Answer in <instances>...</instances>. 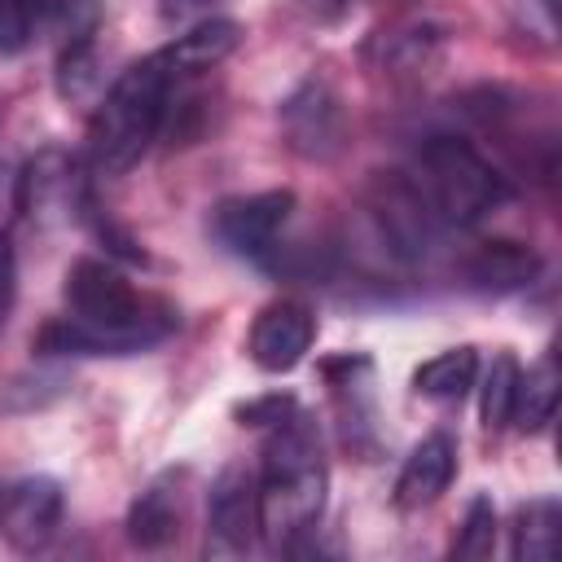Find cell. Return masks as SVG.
Instances as JSON below:
<instances>
[{"label": "cell", "mask_w": 562, "mask_h": 562, "mask_svg": "<svg viewBox=\"0 0 562 562\" xmlns=\"http://www.w3.org/2000/svg\"><path fill=\"white\" fill-rule=\"evenodd\" d=\"M66 316L35 338L40 356H136L158 347L176 325V307L140 294L110 259H75L66 268Z\"/></svg>", "instance_id": "1"}, {"label": "cell", "mask_w": 562, "mask_h": 562, "mask_svg": "<svg viewBox=\"0 0 562 562\" xmlns=\"http://www.w3.org/2000/svg\"><path fill=\"white\" fill-rule=\"evenodd\" d=\"M325 461L321 435L303 413H285L263 448V465L255 479L259 501V536L272 549H290L307 536L325 514Z\"/></svg>", "instance_id": "2"}, {"label": "cell", "mask_w": 562, "mask_h": 562, "mask_svg": "<svg viewBox=\"0 0 562 562\" xmlns=\"http://www.w3.org/2000/svg\"><path fill=\"white\" fill-rule=\"evenodd\" d=\"M171 66L162 61V53L140 57L136 66H127L114 88L105 92V101L92 114L88 127V154L92 167L105 176L127 171L145 145L154 140V132L162 127V110H167V92H171Z\"/></svg>", "instance_id": "3"}, {"label": "cell", "mask_w": 562, "mask_h": 562, "mask_svg": "<svg viewBox=\"0 0 562 562\" xmlns=\"http://www.w3.org/2000/svg\"><path fill=\"white\" fill-rule=\"evenodd\" d=\"M413 184L422 189L439 224H457V228L487 220L509 198L505 176L461 136H426V145L417 149Z\"/></svg>", "instance_id": "4"}, {"label": "cell", "mask_w": 562, "mask_h": 562, "mask_svg": "<svg viewBox=\"0 0 562 562\" xmlns=\"http://www.w3.org/2000/svg\"><path fill=\"white\" fill-rule=\"evenodd\" d=\"M373 220H378V233L391 241V250L408 263L426 259L435 246H439V215L430 211V202L422 198V189L413 184V176H378L373 184Z\"/></svg>", "instance_id": "5"}, {"label": "cell", "mask_w": 562, "mask_h": 562, "mask_svg": "<svg viewBox=\"0 0 562 562\" xmlns=\"http://www.w3.org/2000/svg\"><path fill=\"white\" fill-rule=\"evenodd\" d=\"M290 211H294L290 189H263V193H250V198H228L211 211V237L228 255L263 259L277 246Z\"/></svg>", "instance_id": "6"}, {"label": "cell", "mask_w": 562, "mask_h": 562, "mask_svg": "<svg viewBox=\"0 0 562 562\" xmlns=\"http://www.w3.org/2000/svg\"><path fill=\"white\" fill-rule=\"evenodd\" d=\"M281 127H285V145L307 158V162H329L342 154L347 145V114L342 101L334 97L329 83L307 79L299 92L285 97L281 105Z\"/></svg>", "instance_id": "7"}, {"label": "cell", "mask_w": 562, "mask_h": 562, "mask_svg": "<svg viewBox=\"0 0 562 562\" xmlns=\"http://www.w3.org/2000/svg\"><path fill=\"white\" fill-rule=\"evenodd\" d=\"M259 536V501H255V474L241 465L220 470L211 483L206 505V553L211 558H241L255 549Z\"/></svg>", "instance_id": "8"}, {"label": "cell", "mask_w": 562, "mask_h": 562, "mask_svg": "<svg viewBox=\"0 0 562 562\" xmlns=\"http://www.w3.org/2000/svg\"><path fill=\"white\" fill-rule=\"evenodd\" d=\"M312 342H316V312L299 299H277L255 316L246 351L263 373H290L312 351Z\"/></svg>", "instance_id": "9"}, {"label": "cell", "mask_w": 562, "mask_h": 562, "mask_svg": "<svg viewBox=\"0 0 562 562\" xmlns=\"http://www.w3.org/2000/svg\"><path fill=\"white\" fill-rule=\"evenodd\" d=\"M61 509H66V496H61V483L53 474H26L18 483H9L4 492V514H0V531L13 549L22 553H35L44 549L57 527H61Z\"/></svg>", "instance_id": "10"}, {"label": "cell", "mask_w": 562, "mask_h": 562, "mask_svg": "<svg viewBox=\"0 0 562 562\" xmlns=\"http://www.w3.org/2000/svg\"><path fill=\"white\" fill-rule=\"evenodd\" d=\"M184 474H162L154 479L127 509V540L136 549H167L180 540L184 527V492H180Z\"/></svg>", "instance_id": "11"}, {"label": "cell", "mask_w": 562, "mask_h": 562, "mask_svg": "<svg viewBox=\"0 0 562 562\" xmlns=\"http://www.w3.org/2000/svg\"><path fill=\"white\" fill-rule=\"evenodd\" d=\"M452 474H457V443L448 435H426L408 452V461H404V470L395 479V505L400 509H426V505H435L448 492Z\"/></svg>", "instance_id": "12"}, {"label": "cell", "mask_w": 562, "mask_h": 562, "mask_svg": "<svg viewBox=\"0 0 562 562\" xmlns=\"http://www.w3.org/2000/svg\"><path fill=\"white\" fill-rule=\"evenodd\" d=\"M83 202H88L83 180L66 154L44 149L26 167V176H22V211L26 215H40V220L44 215H75Z\"/></svg>", "instance_id": "13"}, {"label": "cell", "mask_w": 562, "mask_h": 562, "mask_svg": "<svg viewBox=\"0 0 562 562\" xmlns=\"http://www.w3.org/2000/svg\"><path fill=\"white\" fill-rule=\"evenodd\" d=\"M540 272V255L522 241H483L465 263H461V277L470 290L479 294H509V290H522L531 285Z\"/></svg>", "instance_id": "14"}, {"label": "cell", "mask_w": 562, "mask_h": 562, "mask_svg": "<svg viewBox=\"0 0 562 562\" xmlns=\"http://www.w3.org/2000/svg\"><path fill=\"white\" fill-rule=\"evenodd\" d=\"M237 44H241V26L233 18H211L184 31L180 40H171L162 48V61L171 66V75H198V70L220 66Z\"/></svg>", "instance_id": "15"}, {"label": "cell", "mask_w": 562, "mask_h": 562, "mask_svg": "<svg viewBox=\"0 0 562 562\" xmlns=\"http://www.w3.org/2000/svg\"><path fill=\"white\" fill-rule=\"evenodd\" d=\"M562 544V505L553 496H531L514 509L509 553L514 562H553Z\"/></svg>", "instance_id": "16"}, {"label": "cell", "mask_w": 562, "mask_h": 562, "mask_svg": "<svg viewBox=\"0 0 562 562\" xmlns=\"http://www.w3.org/2000/svg\"><path fill=\"white\" fill-rule=\"evenodd\" d=\"M474 373H479L474 347H452V351L430 356V360L413 373V386H417V395H426V400H461V395L474 386Z\"/></svg>", "instance_id": "17"}, {"label": "cell", "mask_w": 562, "mask_h": 562, "mask_svg": "<svg viewBox=\"0 0 562 562\" xmlns=\"http://www.w3.org/2000/svg\"><path fill=\"white\" fill-rule=\"evenodd\" d=\"M558 386H562L558 364H553V356H544L536 369H527V373L518 378V400H514V422H509V426H518V430H540V426L553 417V408H558Z\"/></svg>", "instance_id": "18"}, {"label": "cell", "mask_w": 562, "mask_h": 562, "mask_svg": "<svg viewBox=\"0 0 562 562\" xmlns=\"http://www.w3.org/2000/svg\"><path fill=\"white\" fill-rule=\"evenodd\" d=\"M518 378H522L518 360H514L509 351H496L492 364H487V373H483V400H479V408H483V426H487V430H505V426L514 422Z\"/></svg>", "instance_id": "19"}, {"label": "cell", "mask_w": 562, "mask_h": 562, "mask_svg": "<svg viewBox=\"0 0 562 562\" xmlns=\"http://www.w3.org/2000/svg\"><path fill=\"white\" fill-rule=\"evenodd\" d=\"M44 26L61 40V48L70 44H92L97 26H101V4L97 0H48Z\"/></svg>", "instance_id": "20"}, {"label": "cell", "mask_w": 562, "mask_h": 562, "mask_svg": "<svg viewBox=\"0 0 562 562\" xmlns=\"http://www.w3.org/2000/svg\"><path fill=\"white\" fill-rule=\"evenodd\" d=\"M48 0H0V57H18L31 48L35 31L44 26Z\"/></svg>", "instance_id": "21"}, {"label": "cell", "mask_w": 562, "mask_h": 562, "mask_svg": "<svg viewBox=\"0 0 562 562\" xmlns=\"http://www.w3.org/2000/svg\"><path fill=\"white\" fill-rule=\"evenodd\" d=\"M492 544H496V505H492V496H474L465 509V522L452 540V553L457 558H487Z\"/></svg>", "instance_id": "22"}, {"label": "cell", "mask_w": 562, "mask_h": 562, "mask_svg": "<svg viewBox=\"0 0 562 562\" xmlns=\"http://www.w3.org/2000/svg\"><path fill=\"white\" fill-rule=\"evenodd\" d=\"M92 88H97V57H92V44H70V48H61V57H57V92H61L66 101H83Z\"/></svg>", "instance_id": "23"}, {"label": "cell", "mask_w": 562, "mask_h": 562, "mask_svg": "<svg viewBox=\"0 0 562 562\" xmlns=\"http://www.w3.org/2000/svg\"><path fill=\"white\" fill-rule=\"evenodd\" d=\"M285 413H294V400L290 395H263V400H250L237 408V417L246 426H277Z\"/></svg>", "instance_id": "24"}, {"label": "cell", "mask_w": 562, "mask_h": 562, "mask_svg": "<svg viewBox=\"0 0 562 562\" xmlns=\"http://www.w3.org/2000/svg\"><path fill=\"white\" fill-rule=\"evenodd\" d=\"M4 492H9V483L0 479V514H4Z\"/></svg>", "instance_id": "25"}, {"label": "cell", "mask_w": 562, "mask_h": 562, "mask_svg": "<svg viewBox=\"0 0 562 562\" xmlns=\"http://www.w3.org/2000/svg\"><path fill=\"white\" fill-rule=\"evenodd\" d=\"M4 312H9V307H0V321H4Z\"/></svg>", "instance_id": "26"}]
</instances>
